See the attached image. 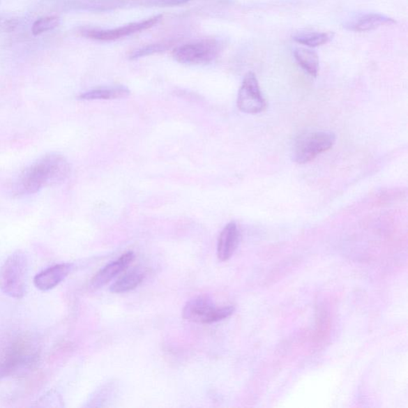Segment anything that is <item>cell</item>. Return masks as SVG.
<instances>
[{"mask_svg":"<svg viewBox=\"0 0 408 408\" xmlns=\"http://www.w3.org/2000/svg\"><path fill=\"white\" fill-rule=\"evenodd\" d=\"M70 165L64 156L48 153L17 176L11 191L17 197L36 194L45 187L63 183L70 176Z\"/></svg>","mask_w":408,"mask_h":408,"instance_id":"6da1fadb","label":"cell"},{"mask_svg":"<svg viewBox=\"0 0 408 408\" xmlns=\"http://www.w3.org/2000/svg\"><path fill=\"white\" fill-rule=\"evenodd\" d=\"M39 354L38 340L29 333L0 334V379L31 370L37 365Z\"/></svg>","mask_w":408,"mask_h":408,"instance_id":"7a4b0ae2","label":"cell"},{"mask_svg":"<svg viewBox=\"0 0 408 408\" xmlns=\"http://www.w3.org/2000/svg\"><path fill=\"white\" fill-rule=\"evenodd\" d=\"M27 271V256L24 251H15L0 269V289L10 298L22 299L26 293Z\"/></svg>","mask_w":408,"mask_h":408,"instance_id":"3957f363","label":"cell"},{"mask_svg":"<svg viewBox=\"0 0 408 408\" xmlns=\"http://www.w3.org/2000/svg\"><path fill=\"white\" fill-rule=\"evenodd\" d=\"M336 142V136L331 132L314 131L301 134L296 138L292 158L296 163H309L318 156L331 149Z\"/></svg>","mask_w":408,"mask_h":408,"instance_id":"277c9868","label":"cell"},{"mask_svg":"<svg viewBox=\"0 0 408 408\" xmlns=\"http://www.w3.org/2000/svg\"><path fill=\"white\" fill-rule=\"evenodd\" d=\"M220 52V42L211 38L178 47L173 50L172 56L181 64L204 65L213 61Z\"/></svg>","mask_w":408,"mask_h":408,"instance_id":"5b68a950","label":"cell"},{"mask_svg":"<svg viewBox=\"0 0 408 408\" xmlns=\"http://www.w3.org/2000/svg\"><path fill=\"white\" fill-rule=\"evenodd\" d=\"M233 306L217 308L208 296H199L188 301L183 310L184 319L199 324L216 323L233 315Z\"/></svg>","mask_w":408,"mask_h":408,"instance_id":"8992f818","label":"cell"},{"mask_svg":"<svg viewBox=\"0 0 408 408\" xmlns=\"http://www.w3.org/2000/svg\"><path fill=\"white\" fill-rule=\"evenodd\" d=\"M237 105L243 113L249 114H260L266 108V100L253 72L248 73L243 78L238 93Z\"/></svg>","mask_w":408,"mask_h":408,"instance_id":"52a82bcc","label":"cell"},{"mask_svg":"<svg viewBox=\"0 0 408 408\" xmlns=\"http://www.w3.org/2000/svg\"><path fill=\"white\" fill-rule=\"evenodd\" d=\"M163 16L156 15L143 21L132 22L109 30L88 29L82 31V36L98 41H114L138 32L146 31L158 24Z\"/></svg>","mask_w":408,"mask_h":408,"instance_id":"ba28073f","label":"cell"},{"mask_svg":"<svg viewBox=\"0 0 408 408\" xmlns=\"http://www.w3.org/2000/svg\"><path fill=\"white\" fill-rule=\"evenodd\" d=\"M70 264H61L47 268L33 278L35 286L42 292H49L65 280L72 270Z\"/></svg>","mask_w":408,"mask_h":408,"instance_id":"9c48e42d","label":"cell"},{"mask_svg":"<svg viewBox=\"0 0 408 408\" xmlns=\"http://www.w3.org/2000/svg\"><path fill=\"white\" fill-rule=\"evenodd\" d=\"M135 255L131 251L123 255L119 259L105 266L100 270L91 280V286L93 289H99L105 286L132 264Z\"/></svg>","mask_w":408,"mask_h":408,"instance_id":"30bf717a","label":"cell"},{"mask_svg":"<svg viewBox=\"0 0 408 408\" xmlns=\"http://www.w3.org/2000/svg\"><path fill=\"white\" fill-rule=\"evenodd\" d=\"M395 24V20L389 16L379 13H366L354 17L345 24V27L352 31L367 32Z\"/></svg>","mask_w":408,"mask_h":408,"instance_id":"8fae6325","label":"cell"},{"mask_svg":"<svg viewBox=\"0 0 408 408\" xmlns=\"http://www.w3.org/2000/svg\"><path fill=\"white\" fill-rule=\"evenodd\" d=\"M239 231L236 222H229L220 234L218 241V258L222 262L230 259L239 243Z\"/></svg>","mask_w":408,"mask_h":408,"instance_id":"7c38bea8","label":"cell"},{"mask_svg":"<svg viewBox=\"0 0 408 408\" xmlns=\"http://www.w3.org/2000/svg\"><path fill=\"white\" fill-rule=\"evenodd\" d=\"M296 61L307 74L317 77L320 69V61L317 54L311 48L297 47L294 50Z\"/></svg>","mask_w":408,"mask_h":408,"instance_id":"4fadbf2b","label":"cell"},{"mask_svg":"<svg viewBox=\"0 0 408 408\" xmlns=\"http://www.w3.org/2000/svg\"><path fill=\"white\" fill-rule=\"evenodd\" d=\"M144 277L145 271L141 268H135L112 285L110 292L114 294L130 292L143 282Z\"/></svg>","mask_w":408,"mask_h":408,"instance_id":"5bb4252c","label":"cell"},{"mask_svg":"<svg viewBox=\"0 0 408 408\" xmlns=\"http://www.w3.org/2000/svg\"><path fill=\"white\" fill-rule=\"evenodd\" d=\"M130 93L128 89L125 86L105 87L83 93L80 95V99L86 100L120 99L128 97Z\"/></svg>","mask_w":408,"mask_h":408,"instance_id":"9a60e30c","label":"cell"},{"mask_svg":"<svg viewBox=\"0 0 408 408\" xmlns=\"http://www.w3.org/2000/svg\"><path fill=\"white\" fill-rule=\"evenodd\" d=\"M296 43L303 45L309 48L323 46L331 42L333 33L331 32L301 31L295 33L292 36Z\"/></svg>","mask_w":408,"mask_h":408,"instance_id":"2e32d148","label":"cell"},{"mask_svg":"<svg viewBox=\"0 0 408 408\" xmlns=\"http://www.w3.org/2000/svg\"><path fill=\"white\" fill-rule=\"evenodd\" d=\"M61 20L58 16H48L39 19L33 22L31 31L33 36L41 35L44 32L52 31L60 24Z\"/></svg>","mask_w":408,"mask_h":408,"instance_id":"e0dca14e","label":"cell"},{"mask_svg":"<svg viewBox=\"0 0 408 408\" xmlns=\"http://www.w3.org/2000/svg\"><path fill=\"white\" fill-rule=\"evenodd\" d=\"M170 46L165 43H158V44H151L148 45V46H145L142 48H139L135 52H133L130 56V59L131 60H135L138 59H141L143 57H146V56L152 55L154 54L161 53L165 52L167 49H169Z\"/></svg>","mask_w":408,"mask_h":408,"instance_id":"ac0fdd59","label":"cell"},{"mask_svg":"<svg viewBox=\"0 0 408 408\" xmlns=\"http://www.w3.org/2000/svg\"><path fill=\"white\" fill-rule=\"evenodd\" d=\"M160 4L165 6H178L186 3L190 0H158Z\"/></svg>","mask_w":408,"mask_h":408,"instance_id":"d6986e66","label":"cell"}]
</instances>
